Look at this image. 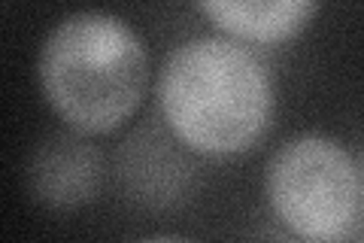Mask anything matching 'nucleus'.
Wrapping results in <instances>:
<instances>
[{
    "mask_svg": "<svg viewBox=\"0 0 364 243\" xmlns=\"http://www.w3.org/2000/svg\"><path fill=\"white\" fill-rule=\"evenodd\" d=\"M155 100L167 131L186 149L231 158L270 131L277 86L270 67L246 43L195 37L164 58Z\"/></svg>",
    "mask_w": 364,
    "mask_h": 243,
    "instance_id": "1",
    "label": "nucleus"
},
{
    "mask_svg": "<svg viewBox=\"0 0 364 243\" xmlns=\"http://www.w3.org/2000/svg\"><path fill=\"white\" fill-rule=\"evenodd\" d=\"M37 79L46 103L67 128L88 137L112 134L146 98L149 52L124 19L85 9L46 33Z\"/></svg>",
    "mask_w": 364,
    "mask_h": 243,
    "instance_id": "2",
    "label": "nucleus"
},
{
    "mask_svg": "<svg viewBox=\"0 0 364 243\" xmlns=\"http://www.w3.org/2000/svg\"><path fill=\"white\" fill-rule=\"evenodd\" d=\"M264 195L289 234L343 240L358 219L361 173L343 143L322 134H301L270 155Z\"/></svg>",
    "mask_w": 364,
    "mask_h": 243,
    "instance_id": "3",
    "label": "nucleus"
},
{
    "mask_svg": "<svg viewBox=\"0 0 364 243\" xmlns=\"http://www.w3.org/2000/svg\"><path fill=\"white\" fill-rule=\"evenodd\" d=\"M104 155L82 131L49 134L28 165L31 198L49 210H76L100 195Z\"/></svg>",
    "mask_w": 364,
    "mask_h": 243,
    "instance_id": "4",
    "label": "nucleus"
},
{
    "mask_svg": "<svg viewBox=\"0 0 364 243\" xmlns=\"http://www.w3.org/2000/svg\"><path fill=\"white\" fill-rule=\"evenodd\" d=\"M210 25L246 46H279L313 21L318 0H195Z\"/></svg>",
    "mask_w": 364,
    "mask_h": 243,
    "instance_id": "5",
    "label": "nucleus"
},
{
    "mask_svg": "<svg viewBox=\"0 0 364 243\" xmlns=\"http://www.w3.org/2000/svg\"><path fill=\"white\" fill-rule=\"evenodd\" d=\"M358 173H361V198H364V161H361V167H358Z\"/></svg>",
    "mask_w": 364,
    "mask_h": 243,
    "instance_id": "6",
    "label": "nucleus"
}]
</instances>
